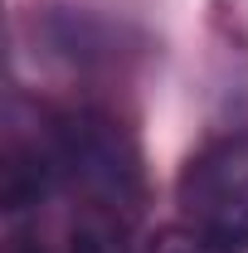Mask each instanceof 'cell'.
I'll list each match as a JSON object with an SVG mask.
<instances>
[{
    "mask_svg": "<svg viewBox=\"0 0 248 253\" xmlns=\"http://www.w3.org/2000/svg\"><path fill=\"white\" fill-rule=\"evenodd\" d=\"M10 253H49V249H44L34 234H15V239H10Z\"/></svg>",
    "mask_w": 248,
    "mask_h": 253,
    "instance_id": "8992f818",
    "label": "cell"
},
{
    "mask_svg": "<svg viewBox=\"0 0 248 253\" xmlns=\"http://www.w3.org/2000/svg\"><path fill=\"white\" fill-rule=\"evenodd\" d=\"M68 253H131L126 214L102 210V205H83V214L73 219V234H68Z\"/></svg>",
    "mask_w": 248,
    "mask_h": 253,
    "instance_id": "277c9868",
    "label": "cell"
},
{
    "mask_svg": "<svg viewBox=\"0 0 248 253\" xmlns=\"http://www.w3.org/2000/svg\"><path fill=\"white\" fill-rule=\"evenodd\" d=\"M59 175H63V166H59V146H54V126H49V136H10L5 141L0 200H5L10 214L44 205Z\"/></svg>",
    "mask_w": 248,
    "mask_h": 253,
    "instance_id": "3957f363",
    "label": "cell"
},
{
    "mask_svg": "<svg viewBox=\"0 0 248 253\" xmlns=\"http://www.w3.org/2000/svg\"><path fill=\"white\" fill-rule=\"evenodd\" d=\"M180 229L200 253H248V136H219L175 180Z\"/></svg>",
    "mask_w": 248,
    "mask_h": 253,
    "instance_id": "7a4b0ae2",
    "label": "cell"
},
{
    "mask_svg": "<svg viewBox=\"0 0 248 253\" xmlns=\"http://www.w3.org/2000/svg\"><path fill=\"white\" fill-rule=\"evenodd\" d=\"M146 253H200V249H195V239H190L185 229H161L151 244H146Z\"/></svg>",
    "mask_w": 248,
    "mask_h": 253,
    "instance_id": "5b68a950",
    "label": "cell"
},
{
    "mask_svg": "<svg viewBox=\"0 0 248 253\" xmlns=\"http://www.w3.org/2000/svg\"><path fill=\"white\" fill-rule=\"evenodd\" d=\"M54 146H59L63 175L88 195V205L117 210L126 219L141 210V200H146L141 151L112 112H102V107L59 112L54 117Z\"/></svg>",
    "mask_w": 248,
    "mask_h": 253,
    "instance_id": "6da1fadb",
    "label": "cell"
}]
</instances>
